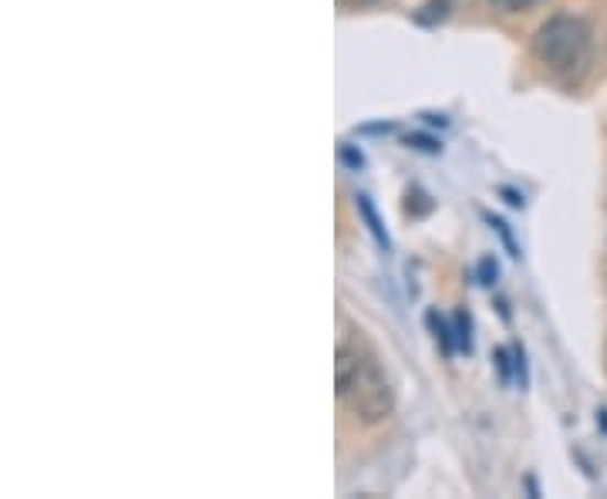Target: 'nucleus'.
<instances>
[{
    "label": "nucleus",
    "mask_w": 607,
    "mask_h": 499,
    "mask_svg": "<svg viewBox=\"0 0 607 499\" xmlns=\"http://www.w3.org/2000/svg\"><path fill=\"white\" fill-rule=\"evenodd\" d=\"M335 384L338 399L361 419L381 422L395 412L392 378L378 365L375 351L361 338H342L335 351Z\"/></svg>",
    "instance_id": "nucleus-1"
},
{
    "label": "nucleus",
    "mask_w": 607,
    "mask_h": 499,
    "mask_svg": "<svg viewBox=\"0 0 607 499\" xmlns=\"http://www.w3.org/2000/svg\"><path fill=\"white\" fill-rule=\"evenodd\" d=\"M338 159L348 165V170H355V173H358L361 165H365V155H361L355 145H348V142H338Z\"/></svg>",
    "instance_id": "nucleus-10"
},
{
    "label": "nucleus",
    "mask_w": 607,
    "mask_h": 499,
    "mask_svg": "<svg viewBox=\"0 0 607 499\" xmlns=\"http://www.w3.org/2000/svg\"><path fill=\"white\" fill-rule=\"evenodd\" d=\"M496 276H500V263H496L492 257H483L479 267H476V281H479L483 288H492Z\"/></svg>",
    "instance_id": "nucleus-7"
},
{
    "label": "nucleus",
    "mask_w": 607,
    "mask_h": 499,
    "mask_svg": "<svg viewBox=\"0 0 607 499\" xmlns=\"http://www.w3.org/2000/svg\"><path fill=\"white\" fill-rule=\"evenodd\" d=\"M361 135H381V132H395V122H375V126H361Z\"/></svg>",
    "instance_id": "nucleus-13"
},
{
    "label": "nucleus",
    "mask_w": 607,
    "mask_h": 499,
    "mask_svg": "<svg viewBox=\"0 0 607 499\" xmlns=\"http://www.w3.org/2000/svg\"><path fill=\"white\" fill-rule=\"evenodd\" d=\"M425 321H429V327H432V335H435V345L443 348V355L449 358V355H456V327H449V321L446 317H438V311H429L425 314Z\"/></svg>",
    "instance_id": "nucleus-4"
},
{
    "label": "nucleus",
    "mask_w": 607,
    "mask_h": 499,
    "mask_svg": "<svg viewBox=\"0 0 607 499\" xmlns=\"http://www.w3.org/2000/svg\"><path fill=\"white\" fill-rule=\"evenodd\" d=\"M492 365L500 371V381L510 384V378L517 375V365H513V348H496L492 351Z\"/></svg>",
    "instance_id": "nucleus-6"
},
{
    "label": "nucleus",
    "mask_w": 607,
    "mask_h": 499,
    "mask_svg": "<svg viewBox=\"0 0 607 499\" xmlns=\"http://www.w3.org/2000/svg\"><path fill=\"white\" fill-rule=\"evenodd\" d=\"M358 213H361V219H365V227H368V234L375 237V243L384 250V253H389L392 250V240H389V234H384V227H381V219H378V209L371 206V199L361 193L358 196Z\"/></svg>",
    "instance_id": "nucleus-3"
},
{
    "label": "nucleus",
    "mask_w": 607,
    "mask_h": 499,
    "mask_svg": "<svg viewBox=\"0 0 607 499\" xmlns=\"http://www.w3.org/2000/svg\"><path fill=\"white\" fill-rule=\"evenodd\" d=\"M453 327H456V345H459V351H473V317H469V311H456V317H453Z\"/></svg>",
    "instance_id": "nucleus-5"
},
{
    "label": "nucleus",
    "mask_w": 607,
    "mask_h": 499,
    "mask_svg": "<svg viewBox=\"0 0 607 499\" xmlns=\"http://www.w3.org/2000/svg\"><path fill=\"white\" fill-rule=\"evenodd\" d=\"M486 219H489V227H492L496 234H500V240H503V247L510 250V257H517V260H520V247H517V240H513L510 227L503 224V219H500V216H486Z\"/></svg>",
    "instance_id": "nucleus-8"
},
{
    "label": "nucleus",
    "mask_w": 607,
    "mask_h": 499,
    "mask_svg": "<svg viewBox=\"0 0 607 499\" xmlns=\"http://www.w3.org/2000/svg\"><path fill=\"white\" fill-rule=\"evenodd\" d=\"M422 119H425L429 126H449V119H446V116H432V112H425Z\"/></svg>",
    "instance_id": "nucleus-15"
},
{
    "label": "nucleus",
    "mask_w": 607,
    "mask_h": 499,
    "mask_svg": "<svg viewBox=\"0 0 607 499\" xmlns=\"http://www.w3.org/2000/svg\"><path fill=\"white\" fill-rule=\"evenodd\" d=\"M513 365H517L520 388H527L530 384V371H527V351H523V345H513Z\"/></svg>",
    "instance_id": "nucleus-11"
},
{
    "label": "nucleus",
    "mask_w": 607,
    "mask_h": 499,
    "mask_svg": "<svg viewBox=\"0 0 607 499\" xmlns=\"http://www.w3.org/2000/svg\"><path fill=\"white\" fill-rule=\"evenodd\" d=\"M533 58L543 72L561 82H574L584 75L590 62V28L577 14L546 18L533 34Z\"/></svg>",
    "instance_id": "nucleus-2"
},
{
    "label": "nucleus",
    "mask_w": 607,
    "mask_h": 499,
    "mask_svg": "<svg viewBox=\"0 0 607 499\" xmlns=\"http://www.w3.org/2000/svg\"><path fill=\"white\" fill-rule=\"evenodd\" d=\"M500 196H503L510 206H517V209L523 206V193H517V189H507V186H503V189H500Z\"/></svg>",
    "instance_id": "nucleus-14"
},
{
    "label": "nucleus",
    "mask_w": 607,
    "mask_h": 499,
    "mask_svg": "<svg viewBox=\"0 0 607 499\" xmlns=\"http://www.w3.org/2000/svg\"><path fill=\"white\" fill-rule=\"evenodd\" d=\"M405 142H409V149H415V152H429V155H438V152H443V142L432 139V135H422V132H412Z\"/></svg>",
    "instance_id": "nucleus-9"
},
{
    "label": "nucleus",
    "mask_w": 607,
    "mask_h": 499,
    "mask_svg": "<svg viewBox=\"0 0 607 499\" xmlns=\"http://www.w3.org/2000/svg\"><path fill=\"white\" fill-rule=\"evenodd\" d=\"M600 422H604V429H607V409L600 412Z\"/></svg>",
    "instance_id": "nucleus-16"
},
{
    "label": "nucleus",
    "mask_w": 607,
    "mask_h": 499,
    "mask_svg": "<svg viewBox=\"0 0 607 499\" xmlns=\"http://www.w3.org/2000/svg\"><path fill=\"white\" fill-rule=\"evenodd\" d=\"M536 0H492V8H500L503 14H520L527 8H533Z\"/></svg>",
    "instance_id": "nucleus-12"
}]
</instances>
